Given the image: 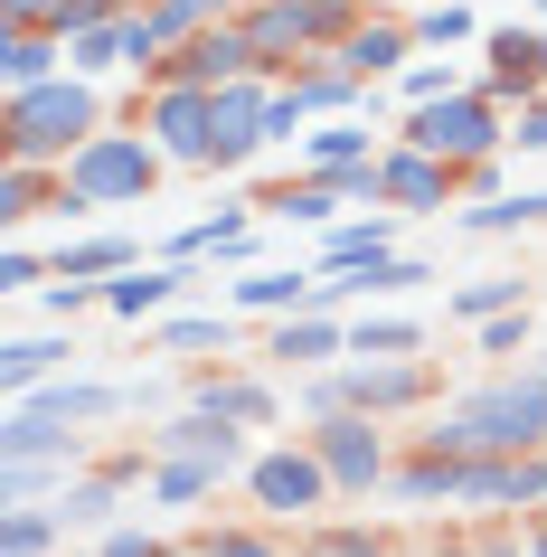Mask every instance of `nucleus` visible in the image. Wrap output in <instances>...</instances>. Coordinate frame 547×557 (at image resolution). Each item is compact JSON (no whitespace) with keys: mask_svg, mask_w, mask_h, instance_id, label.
<instances>
[{"mask_svg":"<svg viewBox=\"0 0 547 557\" xmlns=\"http://www.w3.org/2000/svg\"><path fill=\"white\" fill-rule=\"evenodd\" d=\"M86 133H104V104H95V86L76 76V66H58L48 86H20V95H10V114H0L10 161H66Z\"/></svg>","mask_w":547,"mask_h":557,"instance_id":"1","label":"nucleus"},{"mask_svg":"<svg viewBox=\"0 0 547 557\" xmlns=\"http://www.w3.org/2000/svg\"><path fill=\"white\" fill-rule=\"evenodd\" d=\"M161 161H171V151L142 143V133H86V143L58 161V180L76 189V199H95V208H123V199H151Z\"/></svg>","mask_w":547,"mask_h":557,"instance_id":"2","label":"nucleus"},{"mask_svg":"<svg viewBox=\"0 0 547 557\" xmlns=\"http://www.w3.org/2000/svg\"><path fill=\"white\" fill-rule=\"evenodd\" d=\"M406 143H425L453 171H472V161H490L510 143V123H500V95L490 86H462V95H434V104H406Z\"/></svg>","mask_w":547,"mask_h":557,"instance_id":"3","label":"nucleus"},{"mask_svg":"<svg viewBox=\"0 0 547 557\" xmlns=\"http://www.w3.org/2000/svg\"><path fill=\"white\" fill-rule=\"evenodd\" d=\"M359 0H246L236 10V29L256 38V58H264V76L284 58H312V48H340L359 20H349Z\"/></svg>","mask_w":547,"mask_h":557,"instance_id":"4","label":"nucleus"},{"mask_svg":"<svg viewBox=\"0 0 547 557\" xmlns=\"http://www.w3.org/2000/svg\"><path fill=\"white\" fill-rule=\"evenodd\" d=\"M246 492H256V510L312 520V510H321L331 492H340V482H331V463H321V454H312V435H302V444H274V454H256V463H246Z\"/></svg>","mask_w":547,"mask_h":557,"instance_id":"5","label":"nucleus"},{"mask_svg":"<svg viewBox=\"0 0 547 557\" xmlns=\"http://www.w3.org/2000/svg\"><path fill=\"white\" fill-rule=\"evenodd\" d=\"M151 76H179V86H236V76H264V58H256V38L236 29V20H208V29H189Z\"/></svg>","mask_w":547,"mask_h":557,"instance_id":"6","label":"nucleus"},{"mask_svg":"<svg viewBox=\"0 0 547 557\" xmlns=\"http://www.w3.org/2000/svg\"><path fill=\"white\" fill-rule=\"evenodd\" d=\"M151 143L171 151V161H189V171H208V143H217V86H179V76H161V95H151Z\"/></svg>","mask_w":547,"mask_h":557,"instance_id":"7","label":"nucleus"},{"mask_svg":"<svg viewBox=\"0 0 547 557\" xmlns=\"http://www.w3.org/2000/svg\"><path fill=\"white\" fill-rule=\"evenodd\" d=\"M312 454L331 463L340 492H377V482H387V444H377V416H369V407L321 416V425H312Z\"/></svg>","mask_w":547,"mask_h":557,"instance_id":"8","label":"nucleus"},{"mask_svg":"<svg viewBox=\"0 0 547 557\" xmlns=\"http://www.w3.org/2000/svg\"><path fill=\"white\" fill-rule=\"evenodd\" d=\"M264 114H274V86L264 76H236V86H217V143H208V171H236V161H256L274 133H264Z\"/></svg>","mask_w":547,"mask_h":557,"instance_id":"9","label":"nucleus"},{"mask_svg":"<svg viewBox=\"0 0 547 557\" xmlns=\"http://www.w3.org/2000/svg\"><path fill=\"white\" fill-rule=\"evenodd\" d=\"M377 189H387V208H453V161L425 143H397L377 151Z\"/></svg>","mask_w":547,"mask_h":557,"instance_id":"10","label":"nucleus"},{"mask_svg":"<svg viewBox=\"0 0 547 557\" xmlns=\"http://www.w3.org/2000/svg\"><path fill=\"white\" fill-rule=\"evenodd\" d=\"M151 444H161V454H179V463H217V472H246V463H256V454H246V425H227V416H208V407L171 416Z\"/></svg>","mask_w":547,"mask_h":557,"instance_id":"11","label":"nucleus"},{"mask_svg":"<svg viewBox=\"0 0 547 557\" xmlns=\"http://www.w3.org/2000/svg\"><path fill=\"white\" fill-rule=\"evenodd\" d=\"M179 294H189V264H123L114 284H104V312H123V322H151V312H171Z\"/></svg>","mask_w":547,"mask_h":557,"instance_id":"12","label":"nucleus"},{"mask_svg":"<svg viewBox=\"0 0 547 557\" xmlns=\"http://www.w3.org/2000/svg\"><path fill=\"white\" fill-rule=\"evenodd\" d=\"M482 86L529 104V95L547 86V29L538 38H529V29H490V76H482Z\"/></svg>","mask_w":547,"mask_h":557,"instance_id":"13","label":"nucleus"},{"mask_svg":"<svg viewBox=\"0 0 547 557\" xmlns=\"http://www.w3.org/2000/svg\"><path fill=\"white\" fill-rule=\"evenodd\" d=\"M349 379V407H369V416H397V407H415L425 397V369H406V359H359V369H340Z\"/></svg>","mask_w":547,"mask_h":557,"instance_id":"14","label":"nucleus"},{"mask_svg":"<svg viewBox=\"0 0 547 557\" xmlns=\"http://www.w3.org/2000/svg\"><path fill=\"white\" fill-rule=\"evenodd\" d=\"M10 407H29V416H48V425H104V416L123 407V387H95V379H58V387H38V397H10Z\"/></svg>","mask_w":547,"mask_h":557,"instance_id":"15","label":"nucleus"},{"mask_svg":"<svg viewBox=\"0 0 547 557\" xmlns=\"http://www.w3.org/2000/svg\"><path fill=\"white\" fill-rule=\"evenodd\" d=\"M340 350H349L340 312H284V322H274V341H264V359H293V369H312V359H340Z\"/></svg>","mask_w":547,"mask_h":557,"instance_id":"16","label":"nucleus"},{"mask_svg":"<svg viewBox=\"0 0 547 557\" xmlns=\"http://www.w3.org/2000/svg\"><path fill=\"white\" fill-rule=\"evenodd\" d=\"M406 48H415V29H397V20H359L331 58H340L349 76H369V86H377V76H397V66H406Z\"/></svg>","mask_w":547,"mask_h":557,"instance_id":"17","label":"nucleus"},{"mask_svg":"<svg viewBox=\"0 0 547 557\" xmlns=\"http://www.w3.org/2000/svg\"><path fill=\"white\" fill-rule=\"evenodd\" d=\"M66 66V38L58 29H0V86L20 95V86H48Z\"/></svg>","mask_w":547,"mask_h":557,"instance_id":"18","label":"nucleus"},{"mask_svg":"<svg viewBox=\"0 0 547 557\" xmlns=\"http://www.w3.org/2000/svg\"><path fill=\"white\" fill-rule=\"evenodd\" d=\"M369 256H397V208H369V218L321 227V274L331 264H369Z\"/></svg>","mask_w":547,"mask_h":557,"instance_id":"19","label":"nucleus"},{"mask_svg":"<svg viewBox=\"0 0 547 557\" xmlns=\"http://www.w3.org/2000/svg\"><path fill=\"white\" fill-rule=\"evenodd\" d=\"M66 359H76V341H58V331H29V341H10V350H0V387H10V397H38V387L66 369Z\"/></svg>","mask_w":547,"mask_h":557,"instance_id":"20","label":"nucleus"},{"mask_svg":"<svg viewBox=\"0 0 547 557\" xmlns=\"http://www.w3.org/2000/svg\"><path fill=\"white\" fill-rule=\"evenodd\" d=\"M48 548H66L58 500H10L0 510V557H48Z\"/></svg>","mask_w":547,"mask_h":557,"instance_id":"21","label":"nucleus"},{"mask_svg":"<svg viewBox=\"0 0 547 557\" xmlns=\"http://www.w3.org/2000/svg\"><path fill=\"white\" fill-rule=\"evenodd\" d=\"M312 284L321 274H302V264H264L236 284V312H312Z\"/></svg>","mask_w":547,"mask_h":557,"instance_id":"22","label":"nucleus"},{"mask_svg":"<svg viewBox=\"0 0 547 557\" xmlns=\"http://www.w3.org/2000/svg\"><path fill=\"white\" fill-rule=\"evenodd\" d=\"M123 264H142L133 236H66L58 246V274H76V284H114Z\"/></svg>","mask_w":547,"mask_h":557,"instance_id":"23","label":"nucleus"},{"mask_svg":"<svg viewBox=\"0 0 547 557\" xmlns=\"http://www.w3.org/2000/svg\"><path fill=\"white\" fill-rule=\"evenodd\" d=\"M462 227H472V236H519V227H547V189H500V199L462 208Z\"/></svg>","mask_w":547,"mask_h":557,"instance_id":"24","label":"nucleus"},{"mask_svg":"<svg viewBox=\"0 0 547 557\" xmlns=\"http://www.w3.org/2000/svg\"><path fill=\"white\" fill-rule=\"evenodd\" d=\"M189 407L227 416V425H274V387H264V379H208Z\"/></svg>","mask_w":547,"mask_h":557,"instance_id":"25","label":"nucleus"},{"mask_svg":"<svg viewBox=\"0 0 547 557\" xmlns=\"http://www.w3.org/2000/svg\"><path fill=\"white\" fill-rule=\"evenodd\" d=\"M415 350H425V331L397 322V312H359L349 322V359H415Z\"/></svg>","mask_w":547,"mask_h":557,"instance_id":"26","label":"nucleus"},{"mask_svg":"<svg viewBox=\"0 0 547 557\" xmlns=\"http://www.w3.org/2000/svg\"><path fill=\"white\" fill-rule=\"evenodd\" d=\"M302 161H312L321 180H340V171H359V161H377V151H369L359 123H321V133H302Z\"/></svg>","mask_w":547,"mask_h":557,"instance_id":"27","label":"nucleus"},{"mask_svg":"<svg viewBox=\"0 0 547 557\" xmlns=\"http://www.w3.org/2000/svg\"><path fill=\"white\" fill-rule=\"evenodd\" d=\"M264 208H274V218H293V227H340V180H302V189H274V199H264Z\"/></svg>","mask_w":547,"mask_h":557,"instance_id":"28","label":"nucleus"},{"mask_svg":"<svg viewBox=\"0 0 547 557\" xmlns=\"http://www.w3.org/2000/svg\"><path fill=\"white\" fill-rule=\"evenodd\" d=\"M66 472H76V454H29V463H0V492L10 500H58Z\"/></svg>","mask_w":547,"mask_h":557,"instance_id":"29","label":"nucleus"},{"mask_svg":"<svg viewBox=\"0 0 547 557\" xmlns=\"http://www.w3.org/2000/svg\"><path fill=\"white\" fill-rule=\"evenodd\" d=\"M293 95H302V114H349V104L369 95V76H349V66H312V76H293Z\"/></svg>","mask_w":547,"mask_h":557,"instance_id":"30","label":"nucleus"},{"mask_svg":"<svg viewBox=\"0 0 547 557\" xmlns=\"http://www.w3.org/2000/svg\"><path fill=\"white\" fill-rule=\"evenodd\" d=\"M217 482H227L217 463H179V454H161V472H151V492L171 500V510H189V500H208Z\"/></svg>","mask_w":547,"mask_h":557,"instance_id":"31","label":"nucleus"},{"mask_svg":"<svg viewBox=\"0 0 547 557\" xmlns=\"http://www.w3.org/2000/svg\"><path fill=\"white\" fill-rule=\"evenodd\" d=\"M227 341H236L227 312H189V322H161V331H151V350H227Z\"/></svg>","mask_w":547,"mask_h":557,"instance_id":"32","label":"nucleus"},{"mask_svg":"<svg viewBox=\"0 0 547 557\" xmlns=\"http://www.w3.org/2000/svg\"><path fill=\"white\" fill-rule=\"evenodd\" d=\"M66 66H76V76H104V66H133V58H123V20H104V29H76V38H66Z\"/></svg>","mask_w":547,"mask_h":557,"instance_id":"33","label":"nucleus"},{"mask_svg":"<svg viewBox=\"0 0 547 557\" xmlns=\"http://www.w3.org/2000/svg\"><path fill=\"white\" fill-rule=\"evenodd\" d=\"M453 312H462V322H500V312H519V274H482V284H462Z\"/></svg>","mask_w":547,"mask_h":557,"instance_id":"34","label":"nucleus"},{"mask_svg":"<svg viewBox=\"0 0 547 557\" xmlns=\"http://www.w3.org/2000/svg\"><path fill=\"white\" fill-rule=\"evenodd\" d=\"M406 29L425 38V48H462V38H472V10H462V0H425Z\"/></svg>","mask_w":547,"mask_h":557,"instance_id":"35","label":"nucleus"},{"mask_svg":"<svg viewBox=\"0 0 547 557\" xmlns=\"http://www.w3.org/2000/svg\"><path fill=\"white\" fill-rule=\"evenodd\" d=\"M58 520L66 529H104V520H114V482H66V492H58Z\"/></svg>","mask_w":547,"mask_h":557,"instance_id":"36","label":"nucleus"},{"mask_svg":"<svg viewBox=\"0 0 547 557\" xmlns=\"http://www.w3.org/2000/svg\"><path fill=\"white\" fill-rule=\"evenodd\" d=\"M397 95H406V104H434V95H462V66H444V58H415V66L397 76Z\"/></svg>","mask_w":547,"mask_h":557,"instance_id":"37","label":"nucleus"},{"mask_svg":"<svg viewBox=\"0 0 547 557\" xmlns=\"http://www.w3.org/2000/svg\"><path fill=\"white\" fill-rule=\"evenodd\" d=\"M48 274H58V256H38V246H10V256H0V294H38Z\"/></svg>","mask_w":547,"mask_h":557,"instance_id":"38","label":"nucleus"},{"mask_svg":"<svg viewBox=\"0 0 547 557\" xmlns=\"http://www.w3.org/2000/svg\"><path fill=\"white\" fill-rule=\"evenodd\" d=\"M0 218H10V227L38 218V161H10V171H0Z\"/></svg>","mask_w":547,"mask_h":557,"instance_id":"39","label":"nucleus"},{"mask_svg":"<svg viewBox=\"0 0 547 557\" xmlns=\"http://www.w3.org/2000/svg\"><path fill=\"white\" fill-rule=\"evenodd\" d=\"M199 557H284V539H264V529H208Z\"/></svg>","mask_w":547,"mask_h":557,"instance_id":"40","label":"nucleus"},{"mask_svg":"<svg viewBox=\"0 0 547 557\" xmlns=\"http://www.w3.org/2000/svg\"><path fill=\"white\" fill-rule=\"evenodd\" d=\"M519 341H529V312H500V322H482V350H490V359H510Z\"/></svg>","mask_w":547,"mask_h":557,"instance_id":"41","label":"nucleus"},{"mask_svg":"<svg viewBox=\"0 0 547 557\" xmlns=\"http://www.w3.org/2000/svg\"><path fill=\"white\" fill-rule=\"evenodd\" d=\"M95 557H171V548H161L151 529H104V548H95Z\"/></svg>","mask_w":547,"mask_h":557,"instance_id":"42","label":"nucleus"},{"mask_svg":"<svg viewBox=\"0 0 547 557\" xmlns=\"http://www.w3.org/2000/svg\"><path fill=\"white\" fill-rule=\"evenodd\" d=\"M331 548H340V557H406L397 539H369V529H331Z\"/></svg>","mask_w":547,"mask_h":557,"instance_id":"43","label":"nucleus"},{"mask_svg":"<svg viewBox=\"0 0 547 557\" xmlns=\"http://www.w3.org/2000/svg\"><path fill=\"white\" fill-rule=\"evenodd\" d=\"M510 133H519V151H547V104H538V95L519 104V123H510Z\"/></svg>","mask_w":547,"mask_h":557,"instance_id":"44","label":"nucleus"},{"mask_svg":"<svg viewBox=\"0 0 547 557\" xmlns=\"http://www.w3.org/2000/svg\"><path fill=\"white\" fill-rule=\"evenodd\" d=\"M0 20H10V29H48V20H58V0H0Z\"/></svg>","mask_w":547,"mask_h":557,"instance_id":"45","label":"nucleus"},{"mask_svg":"<svg viewBox=\"0 0 547 557\" xmlns=\"http://www.w3.org/2000/svg\"><path fill=\"white\" fill-rule=\"evenodd\" d=\"M482 557H538V548H529V520H519V529H482Z\"/></svg>","mask_w":547,"mask_h":557,"instance_id":"46","label":"nucleus"},{"mask_svg":"<svg viewBox=\"0 0 547 557\" xmlns=\"http://www.w3.org/2000/svg\"><path fill=\"white\" fill-rule=\"evenodd\" d=\"M171 10H179V20H199V29H208V20H236L246 0H171Z\"/></svg>","mask_w":547,"mask_h":557,"instance_id":"47","label":"nucleus"},{"mask_svg":"<svg viewBox=\"0 0 547 557\" xmlns=\"http://www.w3.org/2000/svg\"><path fill=\"white\" fill-rule=\"evenodd\" d=\"M434 557H482V539H444V548H434Z\"/></svg>","mask_w":547,"mask_h":557,"instance_id":"48","label":"nucleus"},{"mask_svg":"<svg viewBox=\"0 0 547 557\" xmlns=\"http://www.w3.org/2000/svg\"><path fill=\"white\" fill-rule=\"evenodd\" d=\"M529 548H538V557H547V520H529Z\"/></svg>","mask_w":547,"mask_h":557,"instance_id":"49","label":"nucleus"},{"mask_svg":"<svg viewBox=\"0 0 547 557\" xmlns=\"http://www.w3.org/2000/svg\"><path fill=\"white\" fill-rule=\"evenodd\" d=\"M302 557H340V548H331V539H312V548H302Z\"/></svg>","mask_w":547,"mask_h":557,"instance_id":"50","label":"nucleus"},{"mask_svg":"<svg viewBox=\"0 0 547 557\" xmlns=\"http://www.w3.org/2000/svg\"><path fill=\"white\" fill-rule=\"evenodd\" d=\"M387 10H406V0H387Z\"/></svg>","mask_w":547,"mask_h":557,"instance_id":"51","label":"nucleus"}]
</instances>
